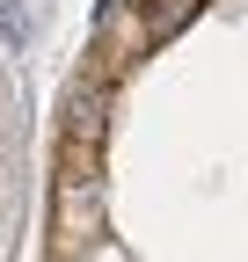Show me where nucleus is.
<instances>
[{"instance_id":"7ed1b4c3","label":"nucleus","mask_w":248,"mask_h":262,"mask_svg":"<svg viewBox=\"0 0 248 262\" xmlns=\"http://www.w3.org/2000/svg\"><path fill=\"white\" fill-rule=\"evenodd\" d=\"M132 8H139V22H146V37H153V44H168L182 22H197L204 0H132Z\"/></svg>"},{"instance_id":"f03ea898","label":"nucleus","mask_w":248,"mask_h":262,"mask_svg":"<svg viewBox=\"0 0 248 262\" xmlns=\"http://www.w3.org/2000/svg\"><path fill=\"white\" fill-rule=\"evenodd\" d=\"M153 51V37H146V22H139V8H132V0H117V8L102 15V29H95V51H88V88H110L117 73H124V66H132V58H146Z\"/></svg>"},{"instance_id":"f257e3e1","label":"nucleus","mask_w":248,"mask_h":262,"mask_svg":"<svg viewBox=\"0 0 248 262\" xmlns=\"http://www.w3.org/2000/svg\"><path fill=\"white\" fill-rule=\"evenodd\" d=\"M102 153L80 139H58V175H51V262H73L102 233Z\"/></svg>"}]
</instances>
